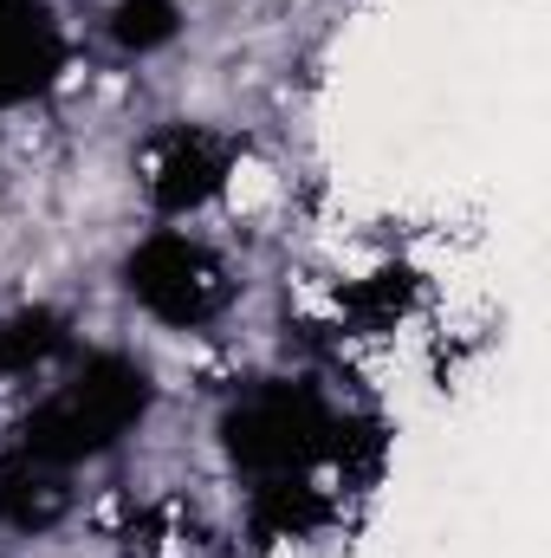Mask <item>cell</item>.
<instances>
[{
  "instance_id": "cell-1",
  "label": "cell",
  "mask_w": 551,
  "mask_h": 558,
  "mask_svg": "<svg viewBox=\"0 0 551 558\" xmlns=\"http://www.w3.org/2000/svg\"><path fill=\"white\" fill-rule=\"evenodd\" d=\"M279 195H285V182H279L273 162H260V156L234 162V175H228V208H234V215L260 221V215H273L279 208Z\"/></svg>"
}]
</instances>
